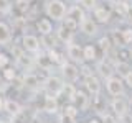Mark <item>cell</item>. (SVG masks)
I'll return each mask as SVG.
<instances>
[{
  "label": "cell",
  "instance_id": "6da1fadb",
  "mask_svg": "<svg viewBox=\"0 0 132 123\" xmlns=\"http://www.w3.org/2000/svg\"><path fill=\"white\" fill-rule=\"evenodd\" d=\"M68 7L69 5L64 0H45L43 2V15L48 16L51 22H55L58 25L66 18Z\"/></svg>",
  "mask_w": 132,
  "mask_h": 123
},
{
  "label": "cell",
  "instance_id": "7a4b0ae2",
  "mask_svg": "<svg viewBox=\"0 0 132 123\" xmlns=\"http://www.w3.org/2000/svg\"><path fill=\"white\" fill-rule=\"evenodd\" d=\"M20 48L23 49L27 54H30L33 57H36L38 54L43 53V44H41V38L35 33H28L25 31L20 35Z\"/></svg>",
  "mask_w": 132,
  "mask_h": 123
},
{
  "label": "cell",
  "instance_id": "3957f363",
  "mask_svg": "<svg viewBox=\"0 0 132 123\" xmlns=\"http://www.w3.org/2000/svg\"><path fill=\"white\" fill-rule=\"evenodd\" d=\"M64 84L66 82L63 80V77L60 74H48L43 79V84H41V92L45 95H51V97L60 98L61 94H63Z\"/></svg>",
  "mask_w": 132,
  "mask_h": 123
},
{
  "label": "cell",
  "instance_id": "277c9868",
  "mask_svg": "<svg viewBox=\"0 0 132 123\" xmlns=\"http://www.w3.org/2000/svg\"><path fill=\"white\" fill-rule=\"evenodd\" d=\"M104 89H106V94L109 97H124L126 95V84H124L122 77L119 76H111L107 77V79H104Z\"/></svg>",
  "mask_w": 132,
  "mask_h": 123
},
{
  "label": "cell",
  "instance_id": "5b68a950",
  "mask_svg": "<svg viewBox=\"0 0 132 123\" xmlns=\"http://www.w3.org/2000/svg\"><path fill=\"white\" fill-rule=\"evenodd\" d=\"M60 76L63 77V80L68 82V84H78V80H81L79 66L66 59L64 63L60 66Z\"/></svg>",
  "mask_w": 132,
  "mask_h": 123
},
{
  "label": "cell",
  "instance_id": "8992f818",
  "mask_svg": "<svg viewBox=\"0 0 132 123\" xmlns=\"http://www.w3.org/2000/svg\"><path fill=\"white\" fill-rule=\"evenodd\" d=\"M81 87L84 89L91 97H97V95H101V90L104 87V84H102L101 77H99L97 74H91V76H86V77L81 79Z\"/></svg>",
  "mask_w": 132,
  "mask_h": 123
},
{
  "label": "cell",
  "instance_id": "52a82bcc",
  "mask_svg": "<svg viewBox=\"0 0 132 123\" xmlns=\"http://www.w3.org/2000/svg\"><path fill=\"white\" fill-rule=\"evenodd\" d=\"M20 82H22V89L28 90V92H38L41 90V84H43V79H40V76L36 72H23L20 76Z\"/></svg>",
  "mask_w": 132,
  "mask_h": 123
},
{
  "label": "cell",
  "instance_id": "ba28073f",
  "mask_svg": "<svg viewBox=\"0 0 132 123\" xmlns=\"http://www.w3.org/2000/svg\"><path fill=\"white\" fill-rule=\"evenodd\" d=\"M112 7L109 5V3H99V5L94 8L93 12H91V16H93L94 20H96L97 25H109L111 20H112Z\"/></svg>",
  "mask_w": 132,
  "mask_h": 123
},
{
  "label": "cell",
  "instance_id": "9c48e42d",
  "mask_svg": "<svg viewBox=\"0 0 132 123\" xmlns=\"http://www.w3.org/2000/svg\"><path fill=\"white\" fill-rule=\"evenodd\" d=\"M33 26H35L36 35H40V36H50V35H53V33H55L56 23H55V22H51L48 16L41 15V16H38V18L35 20Z\"/></svg>",
  "mask_w": 132,
  "mask_h": 123
},
{
  "label": "cell",
  "instance_id": "30bf717a",
  "mask_svg": "<svg viewBox=\"0 0 132 123\" xmlns=\"http://www.w3.org/2000/svg\"><path fill=\"white\" fill-rule=\"evenodd\" d=\"M129 107H130V104L126 98V95L124 97H114V98H111V102H109L111 113H114L117 118L126 117V115L129 113Z\"/></svg>",
  "mask_w": 132,
  "mask_h": 123
},
{
  "label": "cell",
  "instance_id": "8fae6325",
  "mask_svg": "<svg viewBox=\"0 0 132 123\" xmlns=\"http://www.w3.org/2000/svg\"><path fill=\"white\" fill-rule=\"evenodd\" d=\"M99 26H101V25H97L96 20L91 15H88L79 23V33L82 36H86V38H97L99 36Z\"/></svg>",
  "mask_w": 132,
  "mask_h": 123
},
{
  "label": "cell",
  "instance_id": "7c38bea8",
  "mask_svg": "<svg viewBox=\"0 0 132 123\" xmlns=\"http://www.w3.org/2000/svg\"><path fill=\"white\" fill-rule=\"evenodd\" d=\"M64 56H66L68 61H71V63L81 66L82 63H84V59H82V44L76 43V41L66 44V46H64Z\"/></svg>",
  "mask_w": 132,
  "mask_h": 123
},
{
  "label": "cell",
  "instance_id": "4fadbf2b",
  "mask_svg": "<svg viewBox=\"0 0 132 123\" xmlns=\"http://www.w3.org/2000/svg\"><path fill=\"white\" fill-rule=\"evenodd\" d=\"M71 104L76 105L78 110H79L81 113H84V112H88V110L91 108V95H89V94L86 92L82 87H78Z\"/></svg>",
  "mask_w": 132,
  "mask_h": 123
},
{
  "label": "cell",
  "instance_id": "5bb4252c",
  "mask_svg": "<svg viewBox=\"0 0 132 123\" xmlns=\"http://www.w3.org/2000/svg\"><path fill=\"white\" fill-rule=\"evenodd\" d=\"M13 41V28L7 20L0 18V48H7Z\"/></svg>",
  "mask_w": 132,
  "mask_h": 123
},
{
  "label": "cell",
  "instance_id": "9a60e30c",
  "mask_svg": "<svg viewBox=\"0 0 132 123\" xmlns=\"http://www.w3.org/2000/svg\"><path fill=\"white\" fill-rule=\"evenodd\" d=\"M41 110L46 115H58L61 112V105H60V98L51 97V95H45L43 94V104H41Z\"/></svg>",
  "mask_w": 132,
  "mask_h": 123
},
{
  "label": "cell",
  "instance_id": "2e32d148",
  "mask_svg": "<svg viewBox=\"0 0 132 123\" xmlns=\"http://www.w3.org/2000/svg\"><path fill=\"white\" fill-rule=\"evenodd\" d=\"M33 0H12V13L15 16H25L28 18L31 10Z\"/></svg>",
  "mask_w": 132,
  "mask_h": 123
},
{
  "label": "cell",
  "instance_id": "e0dca14e",
  "mask_svg": "<svg viewBox=\"0 0 132 123\" xmlns=\"http://www.w3.org/2000/svg\"><path fill=\"white\" fill-rule=\"evenodd\" d=\"M82 59L88 64H94L99 61V49L96 43H84L82 44Z\"/></svg>",
  "mask_w": 132,
  "mask_h": 123
},
{
  "label": "cell",
  "instance_id": "ac0fdd59",
  "mask_svg": "<svg viewBox=\"0 0 132 123\" xmlns=\"http://www.w3.org/2000/svg\"><path fill=\"white\" fill-rule=\"evenodd\" d=\"M25 108L23 104H20L16 98H12V97H5V105H3V113L7 115L8 118L15 117V115H18L22 110Z\"/></svg>",
  "mask_w": 132,
  "mask_h": 123
},
{
  "label": "cell",
  "instance_id": "d6986e66",
  "mask_svg": "<svg viewBox=\"0 0 132 123\" xmlns=\"http://www.w3.org/2000/svg\"><path fill=\"white\" fill-rule=\"evenodd\" d=\"M55 36H56L58 43H61L63 46H66V44L73 43V41H74V36H76V35H74V33H71V31H68V30L63 26V25L58 23L56 28H55Z\"/></svg>",
  "mask_w": 132,
  "mask_h": 123
},
{
  "label": "cell",
  "instance_id": "ffe728a7",
  "mask_svg": "<svg viewBox=\"0 0 132 123\" xmlns=\"http://www.w3.org/2000/svg\"><path fill=\"white\" fill-rule=\"evenodd\" d=\"M66 16H68V18H71V20H74L76 23H81L82 20L88 16V12H86L84 8H81L78 3H71V5L68 7Z\"/></svg>",
  "mask_w": 132,
  "mask_h": 123
},
{
  "label": "cell",
  "instance_id": "44dd1931",
  "mask_svg": "<svg viewBox=\"0 0 132 123\" xmlns=\"http://www.w3.org/2000/svg\"><path fill=\"white\" fill-rule=\"evenodd\" d=\"M96 71H97V74L102 77V79H107V77H111V76L116 74L114 64L111 63V61H106V59L97 61V63H96Z\"/></svg>",
  "mask_w": 132,
  "mask_h": 123
},
{
  "label": "cell",
  "instance_id": "7402d4cb",
  "mask_svg": "<svg viewBox=\"0 0 132 123\" xmlns=\"http://www.w3.org/2000/svg\"><path fill=\"white\" fill-rule=\"evenodd\" d=\"M96 46H97V49H99V53H102V54H106V56L114 49L112 39H111L109 35H101V36H97Z\"/></svg>",
  "mask_w": 132,
  "mask_h": 123
},
{
  "label": "cell",
  "instance_id": "603a6c76",
  "mask_svg": "<svg viewBox=\"0 0 132 123\" xmlns=\"http://www.w3.org/2000/svg\"><path fill=\"white\" fill-rule=\"evenodd\" d=\"M0 74L3 76V79H5L8 84L15 82V80L20 77V72H18V69H16V66H15V64H12V66H8V67L2 69V72H0Z\"/></svg>",
  "mask_w": 132,
  "mask_h": 123
},
{
  "label": "cell",
  "instance_id": "cb8c5ba5",
  "mask_svg": "<svg viewBox=\"0 0 132 123\" xmlns=\"http://www.w3.org/2000/svg\"><path fill=\"white\" fill-rule=\"evenodd\" d=\"M130 69H132V67H130V64L127 63V61H117V63L114 64V71L117 72L119 77H124L127 72L130 71Z\"/></svg>",
  "mask_w": 132,
  "mask_h": 123
},
{
  "label": "cell",
  "instance_id": "d4e9b609",
  "mask_svg": "<svg viewBox=\"0 0 132 123\" xmlns=\"http://www.w3.org/2000/svg\"><path fill=\"white\" fill-rule=\"evenodd\" d=\"M74 3H78V5L81 8H84L88 13H91V12L99 5V0H74Z\"/></svg>",
  "mask_w": 132,
  "mask_h": 123
},
{
  "label": "cell",
  "instance_id": "484cf974",
  "mask_svg": "<svg viewBox=\"0 0 132 123\" xmlns=\"http://www.w3.org/2000/svg\"><path fill=\"white\" fill-rule=\"evenodd\" d=\"M12 63H13V57L10 56V53L0 49V71L8 67V66H12Z\"/></svg>",
  "mask_w": 132,
  "mask_h": 123
},
{
  "label": "cell",
  "instance_id": "4316f807",
  "mask_svg": "<svg viewBox=\"0 0 132 123\" xmlns=\"http://www.w3.org/2000/svg\"><path fill=\"white\" fill-rule=\"evenodd\" d=\"M60 25H63L66 30H68V31H71V33H74V35H76V33L79 31V23H76L74 20L68 18V16H66V18H64V20H63V22H61Z\"/></svg>",
  "mask_w": 132,
  "mask_h": 123
},
{
  "label": "cell",
  "instance_id": "83f0119b",
  "mask_svg": "<svg viewBox=\"0 0 132 123\" xmlns=\"http://www.w3.org/2000/svg\"><path fill=\"white\" fill-rule=\"evenodd\" d=\"M129 0H126V2H121V3H117V5H114L112 7V12H116L117 15H121L122 18H126V15H127V10H129Z\"/></svg>",
  "mask_w": 132,
  "mask_h": 123
},
{
  "label": "cell",
  "instance_id": "f1b7e54d",
  "mask_svg": "<svg viewBox=\"0 0 132 123\" xmlns=\"http://www.w3.org/2000/svg\"><path fill=\"white\" fill-rule=\"evenodd\" d=\"M121 38H122L124 46H129V44H132V26L122 28V30H121Z\"/></svg>",
  "mask_w": 132,
  "mask_h": 123
},
{
  "label": "cell",
  "instance_id": "f546056e",
  "mask_svg": "<svg viewBox=\"0 0 132 123\" xmlns=\"http://www.w3.org/2000/svg\"><path fill=\"white\" fill-rule=\"evenodd\" d=\"M0 15H12V0H0Z\"/></svg>",
  "mask_w": 132,
  "mask_h": 123
},
{
  "label": "cell",
  "instance_id": "4dcf8cb0",
  "mask_svg": "<svg viewBox=\"0 0 132 123\" xmlns=\"http://www.w3.org/2000/svg\"><path fill=\"white\" fill-rule=\"evenodd\" d=\"M122 80H124V84H126V87H129V89L132 90V69L122 77Z\"/></svg>",
  "mask_w": 132,
  "mask_h": 123
},
{
  "label": "cell",
  "instance_id": "1f68e13d",
  "mask_svg": "<svg viewBox=\"0 0 132 123\" xmlns=\"http://www.w3.org/2000/svg\"><path fill=\"white\" fill-rule=\"evenodd\" d=\"M8 89H10V84H8V82H7L5 79H3V76L0 74V92H2V94H5Z\"/></svg>",
  "mask_w": 132,
  "mask_h": 123
},
{
  "label": "cell",
  "instance_id": "d6a6232c",
  "mask_svg": "<svg viewBox=\"0 0 132 123\" xmlns=\"http://www.w3.org/2000/svg\"><path fill=\"white\" fill-rule=\"evenodd\" d=\"M3 105H5V95L0 92V113H3Z\"/></svg>",
  "mask_w": 132,
  "mask_h": 123
},
{
  "label": "cell",
  "instance_id": "836d02e7",
  "mask_svg": "<svg viewBox=\"0 0 132 123\" xmlns=\"http://www.w3.org/2000/svg\"><path fill=\"white\" fill-rule=\"evenodd\" d=\"M126 20H127V22H130V23H132V3H130V5H129V10H127Z\"/></svg>",
  "mask_w": 132,
  "mask_h": 123
},
{
  "label": "cell",
  "instance_id": "e575fe53",
  "mask_svg": "<svg viewBox=\"0 0 132 123\" xmlns=\"http://www.w3.org/2000/svg\"><path fill=\"white\" fill-rule=\"evenodd\" d=\"M107 3H109L111 7H114V5H117V3H121V2H126V0H106Z\"/></svg>",
  "mask_w": 132,
  "mask_h": 123
},
{
  "label": "cell",
  "instance_id": "d590c367",
  "mask_svg": "<svg viewBox=\"0 0 132 123\" xmlns=\"http://www.w3.org/2000/svg\"><path fill=\"white\" fill-rule=\"evenodd\" d=\"M86 123H102L101 120H99V118L97 117H93V118H89V120L88 121H86Z\"/></svg>",
  "mask_w": 132,
  "mask_h": 123
},
{
  "label": "cell",
  "instance_id": "8d00e7d4",
  "mask_svg": "<svg viewBox=\"0 0 132 123\" xmlns=\"http://www.w3.org/2000/svg\"><path fill=\"white\" fill-rule=\"evenodd\" d=\"M0 123H12L10 118H0Z\"/></svg>",
  "mask_w": 132,
  "mask_h": 123
},
{
  "label": "cell",
  "instance_id": "74e56055",
  "mask_svg": "<svg viewBox=\"0 0 132 123\" xmlns=\"http://www.w3.org/2000/svg\"><path fill=\"white\" fill-rule=\"evenodd\" d=\"M129 104H130V107H132V97H130V98H129Z\"/></svg>",
  "mask_w": 132,
  "mask_h": 123
}]
</instances>
